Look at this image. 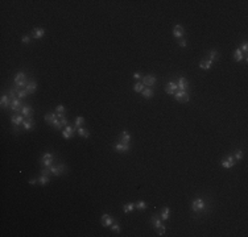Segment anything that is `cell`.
Listing matches in <instances>:
<instances>
[{
	"mask_svg": "<svg viewBox=\"0 0 248 237\" xmlns=\"http://www.w3.org/2000/svg\"><path fill=\"white\" fill-rule=\"evenodd\" d=\"M59 120H61L62 126H68L69 125V120H68V117H66V116H63V117H61Z\"/></svg>",
	"mask_w": 248,
	"mask_h": 237,
	"instance_id": "cell-43",
	"label": "cell"
},
{
	"mask_svg": "<svg viewBox=\"0 0 248 237\" xmlns=\"http://www.w3.org/2000/svg\"><path fill=\"white\" fill-rule=\"evenodd\" d=\"M30 34H32L33 38L40 40V38H42V37L45 36V29H44V28H34V29L32 30Z\"/></svg>",
	"mask_w": 248,
	"mask_h": 237,
	"instance_id": "cell-15",
	"label": "cell"
},
{
	"mask_svg": "<svg viewBox=\"0 0 248 237\" xmlns=\"http://www.w3.org/2000/svg\"><path fill=\"white\" fill-rule=\"evenodd\" d=\"M183 33H185V30H183V28L181 27L180 24H177L176 27H174V29H173V36L176 37V38H182Z\"/></svg>",
	"mask_w": 248,
	"mask_h": 237,
	"instance_id": "cell-19",
	"label": "cell"
},
{
	"mask_svg": "<svg viewBox=\"0 0 248 237\" xmlns=\"http://www.w3.org/2000/svg\"><path fill=\"white\" fill-rule=\"evenodd\" d=\"M83 124H85V119L82 117V116H78V117H75V120H74V126L75 128H79V126H83Z\"/></svg>",
	"mask_w": 248,
	"mask_h": 237,
	"instance_id": "cell-35",
	"label": "cell"
},
{
	"mask_svg": "<svg viewBox=\"0 0 248 237\" xmlns=\"http://www.w3.org/2000/svg\"><path fill=\"white\" fill-rule=\"evenodd\" d=\"M165 91H166V94H169V95H174V94H176V91H178L177 82H169V83H166V86H165Z\"/></svg>",
	"mask_w": 248,
	"mask_h": 237,
	"instance_id": "cell-13",
	"label": "cell"
},
{
	"mask_svg": "<svg viewBox=\"0 0 248 237\" xmlns=\"http://www.w3.org/2000/svg\"><path fill=\"white\" fill-rule=\"evenodd\" d=\"M56 117H57L56 112H48L46 115L44 116V119H45V123H46V124H49V125H52V123L54 121Z\"/></svg>",
	"mask_w": 248,
	"mask_h": 237,
	"instance_id": "cell-21",
	"label": "cell"
},
{
	"mask_svg": "<svg viewBox=\"0 0 248 237\" xmlns=\"http://www.w3.org/2000/svg\"><path fill=\"white\" fill-rule=\"evenodd\" d=\"M28 95V91L25 88H17V97L19 99H25V96Z\"/></svg>",
	"mask_w": 248,
	"mask_h": 237,
	"instance_id": "cell-36",
	"label": "cell"
},
{
	"mask_svg": "<svg viewBox=\"0 0 248 237\" xmlns=\"http://www.w3.org/2000/svg\"><path fill=\"white\" fill-rule=\"evenodd\" d=\"M219 52H217V50H210L209 52V59L211 62H214V61H218L219 59Z\"/></svg>",
	"mask_w": 248,
	"mask_h": 237,
	"instance_id": "cell-29",
	"label": "cell"
},
{
	"mask_svg": "<svg viewBox=\"0 0 248 237\" xmlns=\"http://www.w3.org/2000/svg\"><path fill=\"white\" fill-rule=\"evenodd\" d=\"M36 183H39V179H30L29 181V185H32V186H34Z\"/></svg>",
	"mask_w": 248,
	"mask_h": 237,
	"instance_id": "cell-48",
	"label": "cell"
},
{
	"mask_svg": "<svg viewBox=\"0 0 248 237\" xmlns=\"http://www.w3.org/2000/svg\"><path fill=\"white\" fill-rule=\"evenodd\" d=\"M165 230H166L165 225H161L160 228H158V236H164L165 235Z\"/></svg>",
	"mask_w": 248,
	"mask_h": 237,
	"instance_id": "cell-45",
	"label": "cell"
},
{
	"mask_svg": "<svg viewBox=\"0 0 248 237\" xmlns=\"http://www.w3.org/2000/svg\"><path fill=\"white\" fill-rule=\"evenodd\" d=\"M75 131H77V128H75L74 125H68V126H65V129L62 131V136L65 138H73L75 134Z\"/></svg>",
	"mask_w": 248,
	"mask_h": 237,
	"instance_id": "cell-9",
	"label": "cell"
},
{
	"mask_svg": "<svg viewBox=\"0 0 248 237\" xmlns=\"http://www.w3.org/2000/svg\"><path fill=\"white\" fill-rule=\"evenodd\" d=\"M53 159H54V156L52 153H45L40 159V163L44 167H50L53 163Z\"/></svg>",
	"mask_w": 248,
	"mask_h": 237,
	"instance_id": "cell-4",
	"label": "cell"
},
{
	"mask_svg": "<svg viewBox=\"0 0 248 237\" xmlns=\"http://www.w3.org/2000/svg\"><path fill=\"white\" fill-rule=\"evenodd\" d=\"M221 165L224 167V169H231V167H234L235 165H236V161H235V158L234 156H227V157H224L223 159L221 161Z\"/></svg>",
	"mask_w": 248,
	"mask_h": 237,
	"instance_id": "cell-5",
	"label": "cell"
},
{
	"mask_svg": "<svg viewBox=\"0 0 248 237\" xmlns=\"http://www.w3.org/2000/svg\"><path fill=\"white\" fill-rule=\"evenodd\" d=\"M133 78L135 79H143V75L140 74V72H135V74H133Z\"/></svg>",
	"mask_w": 248,
	"mask_h": 237,
	"instance_id": "cell-47",
	"label": "cell"
},
{
	"mask_svg": "<svg viewBox=\"0 0 248 237\" xmlns=\"http://www.w3.org/2000/svg\"><path fill=\"white\" fill-rule=\"evenodd\" d=\"M147 207H148V204L145 203L144 200H139V202H136V203H135V208H136V210H139V211L147 210Z\"/></svg>",
	"mask_w": 248,
	"mask_h": 237,
	"instance_id": "cell-32",
	"label": "cell"
},
{
	"mask_svg": "<svg viewBox=\"0 0 248 237\" xmlns=\"http://www.w3.org/2000/svg\"><path fill=\"white\" fill-rule=\"evenodd\" d=\"M0 104H1V108H9L12 104V100H11V97H9V95L3 94L1 99H0Z\"/></svg>",
	"mask_w": 248,
	"mask_h": 237,
	"instance_id": "cell-14",
	"label": "cell"
},
{
	"mask_svg": "<svg viewBox=\"0 0 248 237\" xmlns=\"http://www.w3.org/2000/svg\"><path fill=\"white\" fill-rule=\"evenodd\" d=\"M141 94H143V96H144L145 99H151V97L154 95V91H153V88H151V87H145Z\"/></svg>",
	"mask_w": 248,
	"mask_h": 237,
	"instance_id": "cell-25",
	"label": "cell"
},
{
	"mask_svg": "<svg viewBox=\"0 0 248 237\" xmlns=\"http://www.w3.org/2000/svg\"><path fill=\"white\" fill-rule=\"evenodd\" d=\"M20 113L24 116L25 119H29V117H32V115H33V108H32L29 104H24L23 108H21V111H20Z\"/></svg>",
	"mask_w": 248,
	"mask_h": 237,
	"instance_id": "cell-12",
	"label": "cell"
},
{
	"mask_svg": "<svg viewBox=\"0 0 248 237\" xmlns=\"http://www.w3.org/2000/svg\"><path fill=\"white\" fill-rule=\"evenodd\" d=\"M8 95H9V97H11V100L19 99V97H17V90H16V88H9Z\"/></svg>",
	"mask_w": 248,
	"mask_h": 237,
	"instance_id": "cell-37",
	"label": "cell"
},
{
	"mask_svg": "<svg viewBox=\"0 0 248 237\" xmlns=\"http://www.w3.org/2000/svg\"><path fill=\"white\" fill-rule=\"evenodd\" d=\"M21 41H23V44H29L30 42V37L29 36H24L23 38H21Z\"/></svg>",
	"mask_w": 248,
	"mask_h": 237,
	"instance_id": "cell-46",
	"label": "cell"
},
{
	"mask_svg": "<svg viewBox=\"0 0 248 237\" xmlns=\"http://www.w3.org/2000/svg\"><path fill=\"white\" fill-rule=\"evenodd\" d=\"M24 120H25V117H24L23 115H21V113H13V115L11 116V123L13 124V126L23 125Z\"/></svg>",
	"mask_w": 248,
	"mask_h": 237,
	"instance_id": "cell-8",
	"label": "cell"
},
{
	"mask_svg": "<svg viewBox=\"0 0 248 237\" xmlns=\"http://www.w3.org/2000/svg\"><path fill=\"white\" fill-rule=\"evenodd\" d=\"M205 205H206V203L202 198H195L192 202V210L194 212H201L203 208H205Z\"/></svg>",
	"mask_w": 248,
	"mask_h": 237,
	"instance_id": "cell-2",
	"label": "cell"
},
{
	"mask_svg": "<svg viewBox=\"0 0 248 237\" xmlns=\"http://www.w3.org/2000/svg\"><path fill=\"white\" fill-rule=\"evenodd\" d=\"M152 225H153V228H154V229H158L161 225H163V224H161L160 217L156 216V215H153V216H152Z\"/></svg>",
	"mask_w": 248,
	"mask_h": 237,
	"instance_id": "cell-28",
	"label": "cell"
},
{
	"mask_svg": "<svg viewBox=\"0 0 248 237\" xmlns=\"http://www.w3.org/2000/svg\"><path fill=\"white\" fill-rule=\"evenodd\" d=\"M178 45H180L181 47H186V46H187V40L181 38V40H180V42H178Z\"/></svg>",
	"mask_w": 248,
	"mask_h": 237,
	"instance_id": "cell-44",
	"label": "cell"
},
{
	"mask_svg": "<svg viewBox=\"0 0 248 237\" xmlns=\"http://www.w3.org/2000/svg\"><path fill=\"white\" fill-rule=\"evenodd\" d=\"M37 179H39L40 186H46V185H49V182H50V176H48V175H40Z\"/></svg>",
	"mask_w": 248,
	"mask_h": 237,
	"instance_id": "cell-27",
	"label": "cell"
},
{
	"mask_svg": "<svg viewBox=\"0 0 248 237\" xmlns=\"http://www.w3.org/2000/svg\"><path fill=\"white\" fill-rule=\"evenodd\" d=\"M133 210H135V203H127V204L123 205L124 213H129V212H132Z\"/></svg>",
	"mask_w": 248,
	"mask_h": 237,
	"instance_id": "cell-33",
	"label": "cell"
},
{
	"mask_svg": "<svg viewBox=\"0 0 248 237\" xmlns=\"http://www.w3.org/2000/svg\"><path fill=\"white\" fill-rule=\"evenodd\" d=\"M239 49L243 52V54L244 55H247V52H248V44H247V41H244V42H241V46L239 47Z\"/></svg>",
	"mask_w": 248,
	"mask_h": 237,
	"instance_id": "cell-41",
	"label": "cell"
},
{
	"mask_svg": "<svg viewBox=\"0 0 248 237\" xmlns=\"http://www.w3.org/2000/svg\"><path fill=\"white\" fill-rule=\"evenodd\" d=\"M111 229H112V232H115V233H120V225L117 224V221H114L112 225H111Z\"/></svg>",
	"mask_w": 248,
	"mask_h": 237,
	"instance_id": "cell-40",
	"label": "cell"
},
{
	"mask_svg": "<svg viewBox=\"0 0 248 237\" xmlns=\"http://www.w3.org/2000/svg\"><path fill=\"white\" fill-rule=\"evenodd\" d=\"M112 223H114V219L110 216L108 213H104L103 216H102V224H103V227L108 228V227L112 225Z\"/></svg>",
	"mask_w": 248,
	"mask_h": 237,
	"instance_id": "cell-18",
	"label": "cell"
},
{
	"mask_svg": "<svg viewBox=\"0 0 248 237\" xmlns=\"http://www.w3.org/2000/svg\"><path fill=\"white\" fill-rule=\"evenodd\" d=\"M23 128L25 129V131H28V132L33 131V128H34V120L32 119V117L25 119L24 123H23Z\"/></svg>",
	"mask_w": 248,
	"mask_h": 237,
	"instance_id": "cell-17",
	"label": "cell"
},
{
	"mask_svg": "<svg viewBox=\"0 0 248 237\" xmlns=\"http://www.w3.org/2000/svg\"><path fill=\"white\" fill-rule=\"evenodd\" d=\"M40 171H41V175H48V176H50V175H52V171H50V167H44V169H41Z\"/></svg>",
	"mask_w": 248,
	"mask_h": 237,
	"instance_id": "cell-42",
	"label": "cell"
},
{
	"mask_svg": "<svg viewBox=\"0 0 248 237\" xmlns=\"http://www.w3.org/2000/svg\"><path fill=\"white\" fill-rule=\"evenodd\" d=\"M25 90L28 91V94H34V92H36V90H37V83H36V80H29V83L27 84Z\"/></svg>",
	"mask_w": 248,
	"mask_h": 237,
	"instance_id": "cell-20",
	"label": "cell"
},
{
	"mask_svg": "<svg viewBox=\"0 0 248 237\" xmlns=\"http://www.w3.org/2000/svg\"><path fill=\"white\" fill-rule=\"evenodd\" d=\"M56 115L58 119H61L65 116V107L62 106V104H58V106L56 107Z\"/></svg>",
	"mask_w": 248,
	"mask_h": 237,
	"instance_id": "cell-26",
	"label": "cell"
},
{
	"mask_svg": "<svg viewBox=\"0 0 248 237\" xmlns=\"http://www.w3.org/2000/svg\"><path fill=\"white\" fill-rule=\"evenodd\" d=\"M144 88H145V86L143 84V82H137V83H135V86H133V91H135V92H143Z\"/></svg>",
	"mask_w": 248,
	"mask_h": 237,
	"instance_id": "cell-34",
	"label": "cell"
},
{
	"mask_svg": "<svg viewBox=\"0 0 248 237\" xmlns=\"http://www.w3.org/2000/svg\"><path fill=\"white\" fill-rule=\"evenodd\" d=\"M77 132H78V134L81 136V137H83V138H88V136H90V132H88L86 128H83V126H79V128L77 129Z\"/></svg>",
	"mask_w": 248,
	"mask_h": 237,
	"instance_id": "cell-30",
	"label": "cell"
},
{
	"mask_svg": "<svg viewBox=\"0 0 248 237\" xmlns=\"http://www.w3.org/2000/svg\"><path fill=\"white\" fill-rule=\"evenodd\" d=\"M211 65H212V62L210 61V59H207V61H201V62H199V67H201L202 70H210V69H211Z\"/></svg>",
	"mask_w": 248,
	"mask_h": 237,
	"instance_id": "cell-31",
	"label": "cell"
},
{
	"mask_svg": "<svg viewBox=\"0 0 248 237\" xmlns=\"http://www.w3.org/2000/svg\"><path fill=\"white\" fill-rule=\"evenodd\" d=\"M177 86H178L180 91H187V88H189V82H187L183 77H180L178 82H177Z\"/></svg>",
	"mask_w": 248,
	"mask_h": 237,
	"instance_id": "cell-16",
	"label": "cell"
},
{
	"mask_svg": "<svg viewBox=\"0 0 248 237\" xmlns=\"http://www.w3.org/2000/svg\"><path fill=\"white\" fill-rule=\"evenodd\" d=\"M119 140H120V142H124V144H129V141H131V134L127 131H124V132H122V134H120Z\"/></svg>",
	"mask_w": 248,
	"mask_h": 237,
	"instance_id": "cell-23",
	"label": "cell"
},
{
	"mask_svg": "<svg viewBox=\"0 0 248 237\" xmlns=\"http://www.w3.org/2000/svg\"><path fill=\"white\" fill-rule=\"evenodd\" d=\"M244 57H246V55L243 54V52H241L239 47H238V49L235 50V53H234V59H235L236 62H241V61L244 59Z\"/></svg>",
	"mask_w": 248,
	"mask_h": 237,
	"instance_id": "cell-24",
	"label": "cell"
},
{
	"mask_svg": "<svg viewBox=\"0 0 248 237\" xmlns=\"http://www.w3.org/2000/svg\"><path fill=\"white\" fill-rule=\"evenodd\" d=\"M65 170H66V166L63 165V163H59V165H57V166H50V171H52V175H54V176H59V175H62L63 173H65Z\"/></svg>",
	"mask_w": 248,
	"mask_h": 237,
	"instance_id": "cell-7",
	"label": "cell"
},
{
	"mask_svg": "<svg viewBox=\"0 0 248 237\" xmlns=\"http://www.w3.org/2000/svg\"><path fill=\"white\" fill-rule=\"evenodd\" d=\"M234 158H235V161H236V162H239V161L243 159V150H236V151H235Z\"/></svg>",
	"mask_w": 248,
	"mask_h": 237,
	"instance_id": "cell-39",
	"label": "cell"
},
{
	"mask_svg": "<svg viewBox=\"0 0 248 237\" xmlns=\"http://www.w3.org/2000/svg\"><path fill=\"white\" fill-rule=\"evenodd\" d=\"M52 126H53V128H56V129H62L63 128L62 124H61V120H59L58 117L54 119V121L52 123Z\"/></svg>",
	"mask_w": 248,
	"mask_h": 237,
	"instance_id": "cell-38",
	"label": "cell"
},
{
	"mask_svg": "<svg viewBox=\"0 0 248 237\" xmlns=\"http://www.w3.org/2000/svg\"><path fill=\"white\" fill-rule=\"evenodd\" d=\"M157 82V78L154 75H143V84L147 87H152L156 84Z\"/></svg>",
	"mask_w": 248,
	"mask_h": 237,
	"instance_id": "cell-10",
	"label": "cell"
},
{
	"mask_svg": "<svg viewBox=\"0 0 248 237\" xmlns=\"http://www.w3.org/2000/svg\"><path fill=\"white\" fill-rule=\"evenodd\" d=\"M29 83L27 78V74L24 71H19L17 74L15 75V87L16 88H23V87H27V84Z\"/></svg>",
	"mask_w": 248,
	"mask_h": 237,
	"instance_id": "cell-1",
	"label": "cell"
},
{
	"mask_svg": "<svg viewBox=\"0 0 248 237\" xmlns=\"http://www.w3.org/2000/svg\"><path fill=\"white\" fill-rule=\"evenodd\" d=\"M160 217H161V220H164V221H166L168 219H169V217H170V210H169V207H164L163 210H161Z\"/></svg>",
	"mask_w": 248,
	"mask_h": 237,
	"instance_id": "cell-22",
	"label": "cell"
},
{
	"mask_svg": "<svg viewBox=\"0 0 248 237\" xmlns=\"http://www.w3.org/2000/svg\"><path fill=\"white\" fill-rule=\"evenodd\" d=\"M114 150L117 151V153H127L129 151V144H124V142H117V144L114 145Z\"/></svg>",
	"mask_w": 248,
	"mask_h": 237,
	"instance_id": "cell-11",
	"label": "cell"
},
{
	"mask_svg": "<svg viewBox=\"0 0 248 237\" xmlns=\"http://www.w3.org/2000/svg\"><path fill=\"white\" fill-rule=\"evenodd\" d=\"M23 106H24V104H23V102H21V99H15V100H12V104H11V107H9V111L13 112V113H20Z\"/></svg>",
	"mask_w": 248,
	"mask_h": 237,
	"instance_id": "cell-6",
	"label": "cell"
},
{
	"mask_svg": "<svg viewBox=\"0 0 248 237\" xmlns=\"http://www.w3.org/2000/svg\"><path fill=\"white\" fill-rule=\"evenodd\" d=\"M174 99L177 100V102L180 103H186L190 100V96H189V92L187 91H176V94H174Z\"/></svg>",
	"mask_w": 248,
	"mask_h": 237,
	"instance_id": "cell-3",
	"label": "cell"
}]
</instances>
